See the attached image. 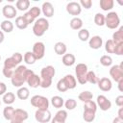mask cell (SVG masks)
<instances>
[{
    "mask_svg": "<svg viewBox=\"0 0 123 123\" xmlns=\"http://www.w3.org/2000/svg\"><path fill=\"white\" fill-rule=\"evenodd\" d=\"M7 92V86L5 83H0V95H4Z\"/></svg>",
    "mask_w": 123,
    "mask_h": 123,
    "instance_id": "50",
    "label": "cell"
},
{
    "mask_svg": "<svg viewBox=\"0 0 123 123\" xmlns=\"http://www.w3.org/2000/svg\"><path fill=\"white\" fill-rule=\"evenodd\" d=\"M33 73H35L33 70L28 69L25 65H18L12 74V77L11 78L12 85L15 87H21L23 84L27 81L28 77H30Z\"/></svg>",
    "mask_w": 123,
    "mask_h": 123,
    "instance_id": "1",
    "label": "cell"
},
{
    "mask_svg": "<svg viewBox=\"0 0 123 123\" xmlns=\"http://www.w3.org/2000/svg\"><path fill=\"white\" fill-rule=\"evenodd\" d=\"M2 13L6 17V19L10 20L16 16L17 11H16V8H14L12 5H5L2 8Z\"/></svg>",
    "mask_w": 123,
    "mask_h": 123,
    "instance_id": "13",
    "label": "cell"
},
{
    "mask_svg": "<svg viewBox=\"0 0 123 123\" xmlns=\"http://www.w3.org/2000/svg\"><path fill=\"white\" fill-rule=\"evenodd\" d=\"M70 28L73 29V30H76V31H79L82 29L83 27V20L78 17V16H75L73 17L71 20H70Z\"/></svg>",
    "mask_w": 123,
    "mask_h": 123,
    "instance_id": "24",
    "label": "cell"
},
{
    "mask_svg": "<svg viewBox=\"0 0 123 123\" xmlns=\"http://www.w3.org/2000/svg\"><path fill=\"white\" fill-rule=\"evenodd\" d=\"M115 104L119 108L120 107H123V95H119V96H117L115 98Z\"/></svg>",
    "mask_w": 123,
    "mask_h": 123,
    "instance_id": "49",
    "label": "cell"
},
{
    "mask_svg": "<svg viewBox=\"0 0 123 123\" xmlns=\"http://www.w3.org/2000/svg\"><path fill=\"white\" fill-rule=\"evenodd\" d=\"M87 65L86 63H78L75 67V74L77 78V82L80 85L86 84V73H87Z\"/></svg>",
    "mask_w": 123,
    "mask_h": 123,
    "instance_id": "5",
    "label": "cell"
},
{
    "mask_svg": "<svg viewBox=\"0 0 123 123\" xmlns=\"http://www.w3.org/2000/svg\"><path fill=\"white\" fill-rule=\"evenodd\" d=\"M67 111L64 110H60L56 112L55 116L51 119V123H65L67 118Z\"/></svg>",
    "mask_w": 123,
    "mask_h": 123,
    "instance_id": "16",
    "label": "cell"
},
{
    "mask_svg": "<svg viewBox=\"0 0 123 123\" xmlns=\"http://www.w3.org/2000/svg\"><path fill=\"white\" fill-rule=\"evenodd\" d=\"M33 54L37 60H41L45 55V45L41 41H37L33 45Z\"/></svg>",
    "mask_w": 123,
    "mask_h": 123,
    "instance_id": "11",
    "label": "cell"
},
{
    "mask_svg": "<svg viewBox=\"0 0 123 123\" xmlns=\"http://www.w3.org/2000/svg\"><path fill=\"white\" fill-rule=\"evenodd\" d=\"M28 12H29V13L36 19L37 17H38V16L40 15V13H41V10H40V8L35 6V7H32V8L28 11Z\"/></svg>",
    "mask_w": 123,
    "mask_h": 123,
    "instance_id": "42",
    "label": "cell"
},
{
    "mask_svg": "<svg viewBox=\"0 0 123 123\" xmlns=\"http://www.w3.org/2000/svg\"><path fill=\"white\" fill-rule=\"evenodd\" d=\"M35 118L39 123H48L51 121L52 115L48 110H37L35 112Z\"/></svg>",
    "mask_w": 123,
    "mask_h": 123,
    "instance_id": "8",
    "label": "cell"
},
{
    "mask_svg": "<svg viewBox=\"0 0 123 123\" xmlns=\"http://www.w3.org/2000/svg\"><path fill=\"white\" fill-rule=\"evenodd\" d=\"M15 6L17 8V10L23 12V11H27L30 7V1L29 0H17L15 3Z\"/></svg>",
    "mask_w": 123,
    "mask_h": 123,
    "instance_id": "30",
    "label": "cell"
},
{
    "mask_svg": "<svg viewBox=\"0 0 123 123\" xmlns=\"http://www.w3.org/2000/svg\"><path fill=\"white\" fill-rule=\"evenodd\" d=\"M78 37L81 41H86L89 39V32L86 29H81L78 32Z\"/></svg>",
    "mask_w": 123,
    "mask_h": 123,
    "instance_id": "37",
    "label": "cell"
},
{
    "mask_svg": "<svg viewBox=\"0 0 123 123\" xmlns=\"http://www.w3.org/2000/svg\"><path fill=\"white\" fill-rule=\"evenodd\" d=\"M122 84H123V80H122V81H119V82H118V89H119L120 91H122V87H121Z\"/></svg>",
    "mask_w": 123,
    "mask_h": 123,
    "instance_id": "54",
    "label": "cell"
},
{
    "mask_svg": "<svg viewBox=\"0 0 123 123\" xmlns=\"http://www.w3.org/2000/svg\"><path fill=\"white\" fill-rule=\"evenodd\" d=\"M66 12L71 15H79L82 12V8L79 4V2H69L66 5Z\"/></svg>",
    "mask_w": 123,
    "mask_h": 123,
    "instance_id": "14",
    "label": "cell"
},
{
    "mask_svg": "<svg viewBox=\"0 0 123 123\" xmlns=\"http://www.w3.org/2000/svg\"><path fill=\"white\" fill-rule=\"evenodd\" d=\"M12 58L15 61V62H16L17 64H19V63L22 62V60H23V56H22V54H20V53H18V52L13 53L12 56Z\"/></svg>",
    "mask_w": 123,
    "mask_h": 123,
    "instance_id": "46",
    "label": "cell"
},
{
    "mask_svg": "<svg viewBox=\"0 0 123 123\" xmlns=\"http://www.w3.org/2000/svg\"><path fill=\"white\" fill-rule=\"evenodd\" d=\"M3 102L9 106V105H12L14 101H15V95L12 93V92H6L4 95H3V98H2Z\"/></svg>",
    "mask_w": 123,
    "mask_h": 123,
    "instance_id": "31",
    "label": "cell"
},
{
    "mask_svg": "<svg viewBox=\"0 0 123 123\" xmlns=\"http://www.w3.org/2000/svg\"><path fill=\"white\" fill-rule=\"evenodd\" d=\"M98 80H99V78L96 76L94 71H87V73H86V83H90V84L94 85V84L98 83Z\"/></svg>",
    "mask_w": 123,
    "mask_h": 123,
    "instance_id": "35",
    "label": "cell"
},
{
    "mask_svg": "<svg viewBox=\"0 0 123 123\" xmlns=\"http://www.w3.org/2000/svg\"><path fill=\"white\" fill-rule=\"evenodd\" d=\"M26 83L29 85V86L33 87V88H37L38 86H40V77L35 73H33L30 77H28Z\"/></svg>",
    "mask_w": 123,
    "mask_h": 123,
    "instance_id": "19",
    "label": "cell"
},
{
    "mask_svg": "<svg viewBox=\"0 0 123 123\" xmlns=\"http://www.w3.org/2000/svg\"><path fill=\"white\" fill-rule=\"evenodd\" d=\"M57 89L60 92H65L66 90H68V88H67V86H66L63 79H60L58 81V83H57Z\"/></svg>",
    "mask_w": 123,
    "mask_h": 123,
    "instance_id": "43",
    "label": "cell"
},
{
    "mask_svg": "<svg viewBox=\"0 0 123 123\" xmlns=\"http://www.w3.org/2000/svg\"><path fill=\"white\" fill-rule=\"evenodd\" d=\"M66 50H67V47L66 45L62 42V41H58L55 45H54V51L57 55H60V56H63L65 53H66Z\"/></svg>",
    "mask_w": 123,
    "mask_h": 123,
    "instance_id": "23",
    "label": "cell"
},
{
    "mask_svg": "<svg viewBox=\"0 0 123 123\" xmlns=\"http://www.w3.org/2000/svg\"><path fill=\"white\" fill-rule=\"evenodd\" d=\"M79 4H80L81 8H85V9L88 10V9H90L91 6H92V1H91V0H81V1L79 2Z\"/></svg>",
    "mask_w": 123,
    "mask_h": 123,
    "instance_id": "44",
    "label": "cell"
},
{
    "mask_svg": "<svg viewBox=\"0 0 123 123\" xmlns=\"http://www.w3.org/2000/svg\"><path fill=\"white\" fill-rule=\"evenodd\" d=\"M113 5H114L113 0H100V2H99L100 8L105 12L111 11L113 8Z\"/></svg>",
    "mask_w": 123,
    "mask_h": 123,
    "instance_id": "27",
    "label": "cell"
},
{
    "mask_svg": "<svg viewBox=\"0 0 123 123\" xmlns=\"http://www.w3.org/2000/svg\"><path fill=\"white\" fill-rule=\"evenodd\" d=\"M88 45L91 49H94V50L100 49L103 45V38L100 36H93L91 38H89Z\"/></svg>",
    "mask_w": 123,
    "mask_h": 123,
    "instance_id": "18",
    "label": "cell"
},
{
    "mask_svg": "<svg viewBox=\"0 0 123 123\" xmlns=\"http://www.w3.org/2000/svg\"><path fill=\"white\" fill-rule=\"evenodd\" d=\"M63 105H64V107L66 108V110L72 111V110H74V109L77 107V102H76L75 99H73V98H69V99H67V100L64 102Z\"/></svg>",
    "mask_w": 123,
    "mask_h": 123,
    "instance_id": "41",
    "label": "cell"
},
{
    "mask_svg": "<svg viewBox=\"0 0 123 123\" xmlns=\"http://www.w3.org/2000/svg\"><path fill=\"white\" fill-rule=\"evenodd\" d=\"M117 117L123 120V108L122 107H120L119 110H118V116Z\"/></svg>",
    "mask_w": 123,
    "mask_h": 123,
    "instance_id": "51",
    "label": "cell"
},
{
    "mask_svg": "<svg viewBox=\"0 0 123 123\" xmlns=\"http://www.w3.org/2000/svg\"><path fill=\"white\" fill-rule=\"evenodd\" d=\"M0 27L2 32H5V33H12L13 31V23L8 19L2 21L0 24Z\"/></svg>",
    "mask_w": 123,
    "mask_h": 123,
    "instance_id": "25",
    "label": "cell"
},
{
    "mask_svg": "<svg viewBox=\"0 0 123 123\" xmlns=\"http://www.w3.org/2000/svg\"><path fill=\"white\" fill-rule=\"evenodd\" d=\"M92 97H93L92 92H90V91H88V90L82 91V92L79 94V96H78L79 100H80V101H82V102H84V103H86V102H87V101L92 100Z\"/></svg>",
    "mask_w": 123,
    "mask_h": 123,
    "instance_id": "29",
    "label": "cell"
},
{
    "mask_svg": "<svg viewBox=\"0 0 123 123\" xmlns=\"http://www.w3.org/2000/svg\"><path fill=\"white\" fill-rule=\"evenodd\" d=\"M51 104H52V106L54 108L61 109V108H62V106L64 104V101H63V98L62 97L56 95V96H53L51 98Z\"/></svg>",
    "mask_w": 123,
    "mask_h": 123,
    "instance_id": "28",
    "label": "cell"
},
{
    "mask_svg": "<svg viewBox=\"0 0 123 123\" xmlns=\"http://www.w3.org/2000/svg\"><path fill=\"white\" fill-rule=\"evenodd\" d=\"M98 87L102 90V91H110L112 87V84H111V81L107 78V77H104V78H101L98 80Z\"/></svg>",
    "mask_w": 123,
    "mask_h": 123,
    "instance_id": "15",
    "label": "cell"
},
{
    "mask_svg": "<svg viewBox=\"0 0 123 123\" xmlns=\"http://www.w3.org/2000/svg\"><path fill=\"white\" fill-rule=\"evenodd\" d=\"M62 63L65 65V66H72L75 62H76V58L73 54L71 53H68V54H64L62 56Z\"/></svg>",
    "mask_w": 123,
    "mask_h": 123,
    "instance_id": "22",
    "label": "cell"
},
{
    "mask_svg": "<svg viewBox=\"0 0 123 123\" xmlns=\"http://www.w3.org/2000/svg\"><path fill=\"white\" fill-rule=\"evenodd\" d=\"M120 24V18L115 12H110L105 15V25L109 29H116Z\"/></svg>",
    "mask_w": 123,
    "mask_h": 123,
    "instance_id": "7",
    "label": "cell"
},
{
    "mask_svg": "<svg viewBox=\"0 0 123 123\" xmlns=\"http://www.w3.org/2000/svg\"><path fill=\"white\" fill-rule=\"evenodd\" d=\"M31 105L37 110H48L49 100L42 95H34L31 98Z\"/></svg>",
    "mask_w": 123,
    "mask_h": 123,
    "instance_id": "6",
    "label": "cell"
},
{
    "mask_svg": "<svg viewBox=\"0 0 123 123\" xmlns=\"http://www.w3.org/2000/svg\"><path fill=\"white\" fill-rule=\"evenodd\" d=\"M56 74V69L52 65H47L43 67L40 71V86L42 88H48L52 85L53 77Z\"/></svg>",
    "mask_w": 123,
    "mask_h": 123,
    "instance_id": "2",
    "label": "cell"
},
{
    "mask_svg": "<svg viewBox=\"0 0 123 123\" xmlns=\"http://www.w3.org/2000/svg\"><path fill=\"white\" fill-rule=\"evenodd\" d=\"M23 60H24V62H25L27 64H34V63L36 62V61H37L35 55H34L33 52H31V51H27V52L24 54Z\"/></svg>",
    "mask_w": 123,
    "mask_h": 123,
    "instance_id": "33",
    "label": "cell"
},
{
    "mask_svg": "<svg viewBox=\"0 0 123 123\" xmlns=\"http://www.w3.org/2000/svg\"><path fill=\"white\" fill-rule=\"evenodd\" d=\"M14 109L13 107L12 106H7L6 108H4L3 110V115H4V118L6 120H11L13 116V113H14Z\"/></svg>",
    "mask_w": 123,
    "mask_h": 123,
    "instance_id": "32",
    "label": "cell"
},
{
    "mask_svg": "<svg viewBox=\"0 0 123 123\" xmlns=\"http://www.w3.org/2000/svg\"><path fill=\"white\" fill-rule=\"evenodd\" d=\"M5 39V36H4V33L2 31H0V43H2Z\"/></svg>",
    "mask_w": 123,
    "mask_h": 123,
    "instance_id": "53",
    "label": "cell"
},
{
    "mask_svg": "<svg viewBox=\"0 0 123 123\" xmlns=\"http://www.w3.org/2000/svg\"><path fill=\"white\" fill-rule=\"evenodd\" d=\"M0 61H1V56H0Z\"/></svg>",
    "mask_w": 123,
    "mask_h": 123,
    "instance_id": "56",
    "label": "cell"
},
{
    "mask_svg": "<svg viewBox=\"0 0 123 123\" xmlns=\"http://www.w3.org/2000/svg\"><path fill=\"white\" fill-rule=\"evenodd\" d=\"M114 44H122L123 43V27L120 26L117 31H115L112 34V39Z\"/></svg>",
    "mask_w": 123,
    "mask_h": 123,
    "instance_id": "21",
    "label": "cell"
},
{
    "mask_svg": "<svg viewBox=\"0 0 123 123\" xmlns=\"http://www.w3.org/2000/svg\"><path fill=\"white\" fill-rule=\"evenodd\" d=\"M95 103H96L97 107H99L100 110L103 111H109L111 108V102L105 95H98L97 100H96Z\"/></svg>",
    "mask_w": 123,
    "mask_h": 123,
    "instance_id": "12",
    "label": "cell"
},
{
    "mask_svg": "<svg viewBox=\"0 0 123 123\" xmlns=\"http://www.w3.org/2000/svg\"><path fill=\"white\" fill-rule=\"evenodd\" d=\"M97 111V105L94 101L90 100L84 104V112H83V119L86 122H92L95 119V114Z\"/></svg>",
    "mask_w": 123,
    "mask_h": 123,
    "instance_id": "3",
    "label": "cell"
},
{
    "mask_svg": "<svg viewBox=\"0 0 123 123\" xmlns=\"http://www.w3.org/2000/svg\"><path fill=\"white\" fill-rule=\"evenodd\" d=\"M17 63L15 62V61L12 58V57H10V58H7L6 60H5V62H4V66L3 67H5V68H9V69H15L16 67H17Z\"/></svg>",
    "mask_w": 123,
    "mask_h": 123,
    "instance_id": "34",
    "label": "cell"
},
{
    "mask_svg": "<svg viewBox=\"0 0 123 123\" xmlns=\"http://www.w3.org/2000/svg\"><path fill=\"white\" fill-rule=\"evenodd\" d=\"M16 95L20 100H26L29 98L30 96V91L28 89V87L25 86H21L18 88V90L16 91Z\"/></svg>",
    "mask_w": 123,
    "mask_h": 123,
    "instance_id": "26",
    "label": "cell"
},
{
    "mask_svg": "<svg viewBox=\"0 0 123 123\" xmlns=\"http://www.w3.org/2000/svg\"><path fill=\"white\" fill-rule=\"evenodd\" d=\"M13 69H9V68H5L3 67V75L6 77V78H12V74H13Z\"/></svg>",
    "mask_w": 123,
    "mask_h": 123,
    "instance_id": "47",
    "label": "cell"
},
{
    "mask_svg": "<svg viewBox=\"0 0 123 123\" xmlns=\"http://www.w3.org/2000/svg\"><path fill=\"white\" fill-rule=\"evenodd\" d=\"M114 49H115V44L111 39H108L105 43V50L109 54H114Z\"/></svg>",
    "mask_w": 123,
    "mask_h": 123,
    "instance_id": "39",
    "label": "cell"
},
{
    "mask_svg": "<svg viewBox=\"0 0 123 123\" xmlns=\"http://www.w3.org/2000/svg\"><path fill=\"white\" fill-rule=\"evenodd\" d=\"M15 26H16L19 30H24V29H26L29 25L26 23V21L24 20V18H23L22 15H21V16H17V17L15 18Z\"/></svg>",
    "mask_w": 123,
    "mask_h": 123,
    "instance_id": "36",
    "label": "cell"
},
{
    "mask_svg": "<svg viewBox=\"0 0 123 123\" xmlns=\"http://www.w3.org/2000/svg\"><path fill=\"white\" fill-rule=\"evenodd\" d=\"M114 54H116V55H118V56L123 55V43H122V44H116V45H115Z\"/></svg>",
    "mask_w": 123,
    "mask_h": 123,
    "instance_id": "48",
    "label": "cell"
},
{
    "mask_svg": "<svg viewBox=\"0 0 123 123\" xmlns=\"http://www.w3.org/2000/svg\"><path fill=\"white\" fill-rule=\"evenodd\" d=\"M94 23L97 25V26H104L105 25V15L103 13H100V12H97L95 15H94Z\"/></svg>",
    "mask_w": 123,
    "mask_h": 123,
    "instance_id": "38",
    "label": "cell"
},
{
    "mask_svg": "<svg viewBox=\"0 0 123 123\" xmlns=\"http://www.w3.org/2000/svg\"><path fill=\"white\" fill-rule=\"evenodd\" d=\"M40 10H41V12L47 18H50V17H52L54 15V12H55L54 11V7H53L52 3H50V2H44L42 4Z\"/></svg>",
    "mask_w": 123,
    "mask_h": 123,
    "instance_id": "17",
    "label": "cell"
},
{
    "mask_svg": "<svg viewBox=\"0 0 123 123\" xmlns=\"http://www.w3.org/2000/svg\"><path fill=\"white\" fill-rule=\"evenodd\" d=\"M112 123H123V120L118 118V117H115L113 120H112Z\"/></svg>",
    "mask_w": 123,
    "mask_h": 123,
    "instance_id": "52",
    "label": "cell"
},
{
    "mask_svg": "<svg viewBox=\"0 0 123 123\" xmlns=\"http://www.w3.org/2000/svg\"><path fill=\"white\" fill-rule=\"evenodd\" d=\"M110 75L112 78L113 81L118 83L119 81L123 80V68L121 64H115L112 65L110 69Z\"/></svg>",
    "mask_w": 123,
    "mask_h": 123,
    "instance_id": "10",
    "label": "cell"
},
{
    "mask_svg": "<svg viewBox=\"0 0 123 123\" xmlns=\"http://www.w3.org/2000/svg\"><path fill=\"white\" fill-rule=\"evenodd\" d=\"M29 117L28 112L22 109H15L12 118L10 120L11 123H23Z\"/></svg>",
    "mask_w": 123,
    "mask_h": 123,
    "instance_id": "9",
    "label": "cell"
},
{
    "mask_svg": "<svg viewBox=\"0 0 123 123\" xmlns=\"http://www.w3.org/2000/svg\"><path fill=\"white\" fill-rule=\"evenodd\" d=\"M22 17L24 18V20L26 21V23L29 25V24H31V23H34L35 22V18L27 12H25L23 15H22Z\"/></svg>",
    "mask_w": 123,
    "mask_h": 123,
    "instance_id": "45",
    "label": "cell"
},
{
    "mask_svg": "<svg viewBox=\"0 0 123 123\" xmlns=\"http://www.w3.org/2000/svg\"><path fill=\"white\" fill-rule=\"evenodd\" d=\"M49 29V21L45 17H39L34 22L33 33L36 37H42Z\"/></svg>",
    "mask_w": 123,
    "mask_h": 123,
    "instance_id": "4",
    "label": "cell"
},
{
    "mask_svg": "<svg viewBox=\"0 0 123 123\" xmlns=\"http://www.w3.org/2000/svg\"><path fill=\"white\" fill-rule=\"evenodd\" d=\"M0 106H1V101H0Z\"/></svg>",
    "mask_w": 123,
    "mask_h": 123,
    "instance_id": "55",
    "label": "cell"
},
{
    "mask_svg": "<svg viewBox=\"0 0 123 123\" xmlns=\"http://www.w3.org/2000/svg\"><path fill=\"white\" fill-rule=\"evenodd\" d=\"M100 63L103 66H111L112 64V59L109 55H104L100 58Z\"/></svg>",
    "mask_w": 123,
    "mask_h": 123,
    "instance_id": "40",
    "label": "cell"
},
{
    "mask_svg": "<svg viewBox=\"0 0 123 123\" xmlns=\"http://www.w3.org/2000/svg\"><path fill=\"white\" fill-rule=\"evenodd\" d=\"M62 79H63V81H64V83H65V85H66V86H67L68 89H73V88L76 87V86H77V81H76V78H75L73 75L67 74V75H65Z\"/></svg>",
    "mask_w": 123,
    "mask_h": 123,
    "instance_id": "20",
    "label": "cell"
}]
</instances>
